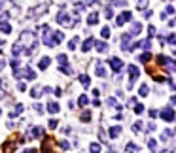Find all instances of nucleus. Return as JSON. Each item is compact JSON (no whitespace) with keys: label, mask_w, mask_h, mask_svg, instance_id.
Wrapping results in <instances>:
<instances>
[{"label":"nucleus","mask_w":176,"mask_h":153,"mask_svg":"<svg viewBox=\"0 0 176 153\" xmlns=\"http://www.w3.org/2000/svg\"><path fill=\"white\" fill-rule=\"evenodd\" d=\"M36 45H38V40L34 38V34L30 30H27V32L21 34L17 44L11 47V53H13V57H19V55H32L34 49H36Z\"/></svg>","instance_id":"obj_1"},{"label":"nucleus","mask_w":176,"mask_h":153,"mask_svg":"<svg viewBox=\"0 0 176 153\" xmlns=\"http://www.w3.org/2000/svg\"><path fill=\"white\" fill-rule=\"evenodd\" d=\"M78 21H80L78 13H72V17H70V13H66L65 10H61V11H59V15H57V23L65 25V27H74L76 23H78Z\"/></svg>","instance_id":"obj_2"},{"label":"nucleus","mask_w":176,"mask_h":153,"mask_svg":"<svg viewBox=\"0 0 176 153\" xmlns=\"http://www.w3.org/2000/svg\"><path fill=\"white\" fill-rule=\"evenodd\" d=\"M42 42L47 45V47H53V45H57L53 42V30L49 29V27H42Z\"/></svg>","instance_id":"obj_3"},{"label":"nucleus","mask_w":176,"mask_h":153,"mask_svg":"<svg viewBox=\"0 0 176 153\" xmlns=\"http://www.w3.org/2000/svg\"><path fill=\"white\" fill-rule=\"evenodd\" d=\"M159 115L163 117L165 121H168V123H172V121H174V110H172L171 106H167V108H165V110H163V112H161Z\"/></svg>","instance_id":"obj_4"},{"label":"nucleus","mask_w":176,"mask_h":153,"mask_svg":"<svg viewBox=\"0 0 176 153\" xmlns=\"http://www.w3.org/2000/svg\"><path fill=\"white\" fill-rule=\"evenodd\" d=\"M110 66H112V70H114V72L117 74V72H121V68H123V62H121V59H116V57H112V59H110Z\"/></svg>","instance_id":"obj_5"},{"label":"nucleus","mask_w":176,"mask_h":153,"mask_svg":"<svg viewBox=\"0 0 176 153\" xmlns=\"http://www.w3.org/2000/svg\"><path fill=\"white\" fill-rule=\"evenodd\" d=\"M125 21H131V11H123L121 15H117L116 17V25L121 27V25H125Z\"/></svg>","instance_id":"obj_6"},{"label":"nucleus","mask_w":176,"mask_h":153,"mask_svg":"<svg viewBox=\"0 0 176 153\" xmlns=\"http://www.w3.org/2000/svg\"><path fill=\"white\" fill-rule=\"evenodd\" d=\"M140 30H142V25H140V23H133V25H131V30H129V36H131V38L136 36Z\"/></svg>","instance_id":"obj_7"},{"label":"nucleus","mask_w":176,"mask_h":153,"mask_svg":"<svg viewBox=\"0 0 176 153\" xmlns=\"http://www.w3.org/2000/svg\"><path fill=\"white\" fill-rule=\"evenodd\" d=\"M93 44H95V42H93V38H87V40L82 44V51H83V53H87V51L91 49V47H93Z\"/></svg>","instance_id":"obj_8"},{"label":"nucleus","mask_w":176,"mask_h":153,"mask_svg":"<svg viewBox=\"0 0 176 153\" xmlns=\"http://www.w3.org/2000/svg\"><path fill=\"white\" fill-rule=\"evenodd\" d=\"M59 110H61V108H59V104H57V102H53V100H51V102L47 104V112H49V114H59Z\"/></svg>","instance_id":"obj_9"},{"label":"nucleus","mask_w":176,"mask_h":153,"mask_svg":"<svg viewBox=\"0 0 176 153\" xmlns=\"http://www.w3.org/2000/svg\"><path fill=\"white\" fill-rule=\"evenodd\" d=\"M95 47H97L98 53H106V51H108V44H106V42H97Z\"/></svg>","instance_id":"obj_10"},{"label":"nucleus","mask_w":176,"mask_h":153,"mask_svg":"<svg viewBox=\"0 0 176 153\" xmlns=\"http://www.w3.org/2000/svg\"><path fill=\"white\" fill-rule=\"evenodd\" d=\"M80 83H82V85L87 89V87L91 85V78H89L87 74H80Z\"/></svg>","instance_id":"obj_11"},{"label":"nucleus","mask_w":176,"mask_h":153,"mask_svg":"<svg viewBox=\"0 0 176 153\" xmlns=\"http://www.w3.org/2000/svg\"><path fill=\"white\" fill-rule=\"evenodd\" d=\"M49 62H51V59H49V57H42V59H40V62H38L40 70H46V68L49 66Z\"/></svg>","instance_id":"obj_12"},{"label":"nucleus","mask_w":176,"mask_h":153,"mask_svg":"<svg viewBox=\"0 0 176 153\" xmlns=\"http://www.w3.org/2000/svg\"><path fill=\"white\" fill-rule=\"evenodd\" d=\"M51 145H53V142L49 140V138H46L44 145H42V153H51Z\"/></svg>","instance_id":"obj_13"},{"label":"nucleus","mask_w":176,"mask_h":153,"mask_svg":"<svg viewBox=\"0 0 176 153\" xmlns=\"http://www.w3.org/2000/svg\"><path fill=\"white\" fill-rule=\"evenodd\" d=\"M95 72H97V76H101V78H106V70H104V66L101 64V62H98V64H97Z\"/></svg>","instance_id":"obj_14"},{"label":"nucleus","mask_w":176,"mask_h":153,"mask_svg":"<svg viewBox=\"0 0 176 153\" xmlns=\"http://www.w3.org/2000/svg\"><path fill=\"white\" fill-rule=\"evenodd\" d=\"M129 42H131V36H129V34H125V36H123V42H121V49H123V51L129 49Z\"/></svg>","instance_id":"obj_15"},{"label":"nucleus","mask_w":176,"mask_h":153,"mask_svg":"<svg viewBox=\"0 0 176 153\" xmlns=\"http://www.w3.org/2000/svg\"><path fill=\"white\" fill-rule=\"evenodd\" d=\"M121 134V127H112L110 129V138H117Z\"/></svg>","instance_id":"obj_16"},{"label":"nucleus","mask_w":176,"mask_h":153,"mask_svg":"<svg viewBox=\"0 0 176 153\" xmlns=\"http://www.w3.org/2000/svg\"><path fill=\"white\" fill-rule=\"evenodd\" d=\"M97 21H98V13H97V11L91 13V15L87 17V23H89V25H97Z\"/></svg>","instance_id":"obj_17"},{"label":"nucleus","mask_w":176,"mask_h":153,"mask_svg":"<svg viewBox=\"0 0 176 153\" xmlns=\"http://www.w3.org/2000/svg\"><path fill=\"white\" fill-rule=\"evenodd\" d=\"M125 149H127L129 153H138L140 151V148H138L136 144H127V148H125Z\"/></svg>","instance_id":"obj_18"},{"label":"nucleus","mask_w":176,"mask_h":153,"mask_svg":"<svg viewBox=\"0 0 176 153\" xmlns=\"http://www.w3.org/2000/svg\"><path fill=\"white\" fill-rule=\"evenodd\" d=\"M78 104H80V106H87V104H89V96L87 95H82L80 100H78Z\"/></svg>","instance_id":"obj_19"},{"label":"nucleus","mask_w":176,"mask_h":153,"mask_svg":"<svg viewBox=\"0 0 176 153\" xmlns=\"http://www.w3.org/2000/svg\"><path fill=\"white\" fill-rule=\"evenodd\" d=\"M32 136H44V129H42V127H34V130H32Z\"/></svg>","instance_id":"obj_20"},{"label":"nucleus","mask_w":176,"mask_h":153,"mask_svg":"<svg viewBox=\"0 0 176 153\" xmlns=\"http://www.w3.org/2000/svg\"><path fill=\"white\" fill-rule=\"evenodd\" d=\"M0 30H2L4 34H10V32H11V27L6 25V23H0Z\"/></svg>","instance_id":"obj_21"},{"label":"nucleus","mask_w":176,"mask_h":153,"mask_svg":"<svg viewBox=\"0 0 176 153\" xmlns=\"http://www.w3.org/2000/svg\"><path fill=\"white\" fill-rule=\"evenodd\" d=\"M78 40H80V38H72V40L68 42V49H70V51L76 49V45H78Z\"/></svg>","instance_id":"obj_22"},{"label":"nucleus","mask_w":176,"mask_h":153,"mask_svg":"<svg viewBox=\"0 0 176 153\" xmlns=\"http://www.w3.org/2000/svg\"><path fill=\"white\" fill-rule=\"evenodd\" d=\"M89 151L91 153H101V145H98V144H91L89 145Z\"/></svg>","instance_id":"obj_23"},{"label":"nucleus","mask_w":176,"mask_h":153,"mask_svg":"<svg viewBox=\"0 0 176 153\" xmlns=\"http://www.w3.org/2000/svg\"><path fill=\"white\" fill-rule=\"evenodd\" d=\"M66 61H68L66 55H59V57H57V62H59L61 66H65V64H66Z\"/></svg>","instance_id":"obj_24"},{"label":"nucleus","mask_w":176,"mask_h":153,"mask_svg":"<svg viewBox=\"0 0 176 153\" xmlns=\"http://www.w3.org/2000/svg\"><path fill=\"white\" fill-rule=\"evenodd\" d=\"M25 112V106H23V104H17V106H15V112H13V115H19V114H23Z\"/></svg>","instance_id":"obj_25"},{"label":"nucleus","mask_w":176,"mask_h":153,"mask_svg":"<svg viewBox=\"0 0 176 153\" xmlns=\"http://www.w3.org/2000/svg\"><path fill=\"white\" fill-rule=\"evenodd\" d=\"M148 148H150L152 151H155L157 149V142L155 140H148Z\"/></svg>","instance_id":"obj_26"},{"label":"nucleus","mask_w":176,"mask_h":153,"mask_svg":"<svg viewBox=\"0 0 176 153\" xmlns=\"http://www.w3.org/2000/svg\"><path fill=\"white\" fill-rule=\"evenodd\" d=\"M101 36H102V38H108V36H110V29H108V27H102Z\"/></svg>","instance_id":"obj_27"},{"label":"nucleus","mask_w":176,"mask_h":153,"mask_svg":"<svg viewBox=\"0 0 176 153\" xmlns=\"http://www.w3.org/2000/svg\"><path fill=\"white\" fill-rule=\"evenodd\" d=\"M61 72H62V74H72L74 70H72V68H70L68 64H65V66H61Z\"/></svg>","instance_id":"obj_28"},{"label":"nucleus","mask_w":176,"mask_h":153,"mask_svg":"<svg viewBox=\"0 0 176 153\" xmlns=\"http://www.w3.org/2000/svg\"><path fill=\"white\" fill-rule=\"evenodd\" d=\"M82 121L89 123V121H91V114H89V112H83V114H82Z\"/></svg>","instance_id":"obj_29"},{"label":"nucleus","mask_w":176,"mask_h":153,"mask_svg":"<svg viewBox=\"0 0 176 153\" xmlns=\"http://www.w3.org/2000/svg\"><path fill=\"white\" fill-rule=\"evenodd\" d=\"M142 112H144V106H142V104H135V114H138V115H140Z\"/></svg>","instance_id":"obj_30"},{"label":"nucleus","mask_w":176,"mask_h":153,"mask_svg":"<svg viewBox=\"0 0 176 153\" xmlns=\"http://www.w3.org/2000/svg\"><path fill=\"white\" fill-rule=\"evenodd\" d=\"M148 93H150V89H148V85H142V87H140V96H146Z\"/></svg>","instance_id":"obj_31"},{"label":"nucleus","mask_w":176,"mask_h":153,"mask_svg":"<svg viewBox=\"0 0 176 153\" xmlns=\"http://www.w3.org/2000/svg\"><path fill=\"white\" fill-rule=\"evenodd\" d=\"M47 125H49V129H57L59 121H57V119H49V123H47Z\"/></svg>","instance_id":"obj_32"},{"label":"nucleus","mask_w":176,"mask_h":153,"mask_svg":"<svg viewBox=\"0 0 176 153\" xmlns=\"http://www.w3.org/2000/svg\"><path fill=\"white\" fill-rule=\"evenodd\" d=\"M150 59H152V55H150V53H144V55H140V61H142V62H148Z\"/></svg>","instance_id":"obj_33"},{"label":"nucleus","mask_w":176,"mask_h":153,"mask_svg":"<svg viewBox=\"0 0 176 153\" xmlns=\"http://www.w3.org/2000/svg\"><path fill=\"white\" fill-rule=\"evenodd\" d=\"M59 145H61V149H68V148H70V142H66V140H62V142H61Z\"/></svg>","instance_id":"obj_34"},{"label":"nucleus","mask_w":176,"mask_h":153,"mask_svg":"<svg viewBox=\"0 0 176 153\" xmlns=\"http://www.w3.org/2000/svg\"><path fill=\"white\" fill-rule=\"evenodd\" d=\"M140 129H142V123H140V121H138V123H135V125H133V130H135V133H138Z\"/></svg>","instance_id":"obj_35"},{"label":"nucleus","mask_w":176,"mask_h":153,"mask_svg":"<svg viewBox=\"0 0 176 153\" xmlns=\"http://www.w3.org/2000/svg\"><path fill=\"white\" fill-rule=\"evenodd\" d=\"M38 95H42L40 89H38V87H36V89H32V96H34V98H38Z\"/></svg>","instance_id":"obj_36"},{"label":"nucleus","mask_w":176,"mask_h":153,"mask_svg":"<svg viewBox=\"0 0 176 153\" xmlns=\"http://www.w3.org/2000/svg\"><path fill=\"white\" fill-rule=\"evenodd\" d=\"M34 110H36V112H44V106H42V104H34Z\"/></svg>","instance_id":"obj_37"},{"label":"nucleus","mask_w":176,"mask_h":153,"mask_svg":"<svg viewBox=\"0 0 176 153\" xmlns=\"http://www.w3.org/2000/svg\"><path fill=\"white\" fill-rule=\"evenodd\" d=\"M174 42H176V36H174V34H171V36H168V44L174 45Z\"/></svg>","instance_id":"obj_38"},{"label":"nucleus","mask_w":176,"mask_h":153,"mask_svg":"<svg viewBox=\"0 0 176 153\" xmlns=\"http://www.w3.org/2000/svg\"><path fill=\"white\" fill-rule=\"evenodd\" d=\"M17 89H19V91H27V83H19Z\"/></svg>","instance_id":"obj_39"},{"label":"nucleus","mask_w":176,"mask_h":153,"mask_svg":"<svg viewBox=\"0 0 176 153\" xmlns=\"http://www.w3.org/2000/svg\"><path fill=\"white\" fill-rule=\"evenodd\" d=\"M159 115V112H155V110H150V117L153 119V117H157Z\"/></svg>","instance_id":"obj_40"},{"label":"nucleus","mask_w":176,"mask_h":153,"mask_svg":"<svg viewBox=\"0 0 176 153\" xmlns=\"http://www.w3.org/2000/svg\"><path fill=\"white\" fill-rule=\"evenodd\" d=\"M104 15H106V17H108V19H110V17H112V15H114V11H112V10H106V11H104Z\"/></svg>","instance_id":"obj_41"},{"label":"nucleus","mask_w":176,"mask_h":153,"mask_svg":"<svg viewBox=\"0 0 176 153\" xmlns=\"http://www.w3.org/2000/svg\"><path fill=\"white\" fill-rule=\"evenodd\" d=\"M167 13H171V15L174 13V8H172V6H167Z\"/></svg>","instance_id":"obj_42"},{"label":"nucleus","mask_w":176,"mask_h":153,"mask_svg":"<svg viewBox=\"0 0 176 153\" xmlns=\"http://www.w3.org/2000/svg\"><path fill=\"white\" fill-rule=\"evenodd\" d=\"M4 66H6V61H0V70H4Z\"/></svg>","instance_id":"obj_43"},{"label":"nucleus","mask_w":176,"mask_h":153,"mask_svg":"<svg viewBox=\"0 0 176 153\" xmlns=\"http://www.w3.org/2000/svg\"><path fill=\"white\" fill-rule=\"evenodd\" d=\"M23 153H36V149H25Z\"/></svg>","instance_id":"obj_44"},{"label":"nucleus","mask_w":176,"mask_h":153,"mask_svg":"<svg viewBox=\"0 0 176 153\" xmlns=\"http://www.w3.org/2000/svg\"><path fill=\"white\" fill-rule=\"evenodd\" d=\"M2 44H4V42H2V40H0V47H2ZM0 53H2V49H0Z\"/></svg>","instance_id":"obj_45"},{"label":"nucleus","mask_w":176,"mask_h":153,"mask_svg":"<svg viewBox=\"0 0 176 153\" xmlns=\"http://www.w3.org/2000/svg\"><path fill=\"white\" fill-rule=\"evenodd\" d=\"M0 6H2V4H0Z\"/></svg>","instance_id":"obj_46"}]
</instances>
